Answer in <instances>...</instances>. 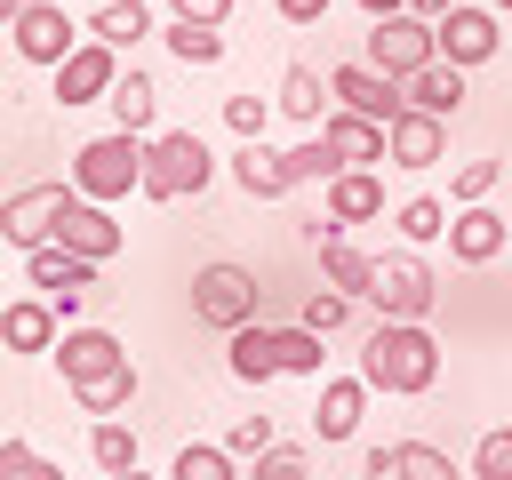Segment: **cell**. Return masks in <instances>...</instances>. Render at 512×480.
<instances>
[{
  "instance_id": "1",
  "label": "cell",
  "mask_w": 512,
  "mask_h": 480,
  "mask_svg": "<svg viewBox=\"0 0 512 480\" xmlns=\"http://www.w3.org/2000/svg\"><path fill=\"white\" fill-rule=\"evenodd\" d=\"M360 376H368V392H384V400L432 392V384H440V344H432V328H424V320H376V336H368V352H360Z\"/></svg>"
},
{
  "instance_id": "2",
  "label": "cell",
  "mask_w": 512,
  "mask_h": 480,
  "mask_svg": "<svg viewBox=\"0 0 512 480\" xmlns=\"http://www.w3.org/2000/svg\"><path fill=\"white\" fill-rule=\"evenodd\" d=\"M144 144H152V136H120V128L88 136V144L72 152V192H80V200H96V208H112V200L144 192Z\"/></svg>"
},
{
  "instance_id": "3",
  "label": "cell",
  "mask_w": 512,
  "mask_h": 480,
  "mask_svg": "<svg viewBox=\"0 0 512 480\" xmlns=\"http://www.w3.org/2000/svg\"><path fill=\"white\" fill-rule=\"evenodd\" d=\"M216 176V152L192 136V128H160L144 144V200H184V192H208Z\"/></svg>"
},
{
  "instance_id": "4",
  "label": "cell",
  "mask_w": 512,
  "mask_h": 480,
  "mask_svg": "<svg viewBox=\"0 0 512 480\" xmlns=\"http://www.w3.org/2000/svg\"><path fill=\"white\" fill-rule=\"evenodd\" d=\"M256 304H264V288H256L248 264H200V272H192V320H200V328L232 336V328L256 320Z\"/></svg>"
},
{
  "instance_id": "5",
  "label": "cell",
  "mask_w": 512,
  "mask_h": 480,
  "mask_svg": "<svg viewBox=\"0 0 512 480\" xmlns=\"http://www.w3.org/2000/svg\"><path fill=\"white\" fill-rule=\"evenodd\" d=\"M384 320H432V304H440V272L416 256V248H392V256H376V296H368Z\"/></svg>"
},
{
  "instance_id": "6",
  "label": "cell",
  "mask_w": 512,
  "mask_h": 480,
  "mask_svg": "<svg viewBox=\"0 0 512 480\" xmlns=\"http://www.w3.org/2000/svg\"><path fill=\"white\" fill-rule=\"evenodd\" d=\"M360 64H376V72H392V80H416L424 64H440V24H424V16H384V24H368V56Z\"/></svg>"
},
{
  "instance_id": "7",
  "label": "cell",
  "mask_w": 512,
  "mask_h": 480,
  "mask_svg": "<svg viewBox=\"0 0 512 480\" xmlns=\"http://www.w3.org/2000/svg\"><path fill=\"white\" fill-rule=\"evenodd\" d=\"M80 208V192L72 184H32V192H16L8 208H0V232H8V248H56V232H64V216Z\"/></svg>"
},
{
  "instance_id": "8",
  "label": "cell",
  "mask_w": 512,
  "mask_h": 480,
  "mask_svg": "<svg viewBox=\"0 0 512 480\" xmlns=\"http://www.w3.org/2000/svg\"><path fill=\"white\" fill-rule=\"evenodd\" d=\"M8 32H16V56H24V64H48V72H56V64H72V56L88 48V24H72L56 0H32Z\"/></svg>"
},
{
  "instance_id": "9",
  "label": "cell",
  "mask_w": 512,
  "mask_h": 480,
  "mask_svg": "<svg viewBox=\"0 0 512 480\" xmlns=\"http://www.w3.org/2000/svg\"><path fill=\"white\" fill-rule=\"evenodd\" d=\"M328 96H336V112H360V120H376V128H392V120L408 112L400 80L376 72V64H336V72H328Z\"/></svg>"
},
{
  "instance_id": "10",
  "label": "cell",
  "mask_w": 512,
  "mask_h": 480,
  "mask_svg": "<svg viewBox=\"0 0 512 480\" xmlns=\"http://www.w3.org/2000/svg\"><path fill=\"white\" fill-rule=\"evenodd\" d=\"M24 280H32V288L64 312V328H72V312H80V304H88V288H96V264H88V256H72V248H32V256H24Z\"/></svg>"
},
{
  "instance_id": "11",
  "label": "cell",
  "mask_w": 512,
  "mask_h": 480,
  "mask_svg": "<svg viewBox=\"0 0 512 480\" xmlns=\"http://www.w3.org/2000/svg\"><path fill=\"white\" fill-rule=\"evenodd\" d=\"M56 368H64V384L80 392V384H104V376H120L128 368V344L112 336V328H64V344L48 352Z\"/></svg>"
},
{
  "instance_id": "12",
  "label": "cell",
  "mask_w": 512,
  "mask_h": 480,
  "mask_svg": "<svg viewBox=\"0 0 512 480\" xmlns=\"http://www.w3.org/2000/svg\"><path fill=\"white\" fill-rule=\"evenodd\" d=\"M504 48V16L488 8V0H464L448 24H440V56L456 64V72H472V64H488Z\"/></svg>"
},
{
  "instance_id": "13",
  "label": "cell",
  "mask_w": 512,
  "mask_h": 480,
  "mask_svg": "<svg viewBox=\"0 0 512 480\" xmlns=\"http://www.w3.org/2000/svg\"><path fill=\"white\" fill-rule=\"evenodd\" d=\"M112 88H120V56L104 40H88L72 64H56V104H112Z\"/></svg>"
},
{
  "instance_id": "14",
  "label": "cell",
  "mask_w": 512,
  "mask_h": 480,
  "mask_svg": "<svg viewBox=\"0 0 512 480\" xmlns=\"http://www.w3.org/2000/svg\"><path fill=\"white\" fill-rule=\"evenodd\" d=\"M56 248H72V256H88V264H112V256L128 248V224H120L112 208H96V200H80V208L64 216V232H56Z\"/></svg>"
},
{
  "instance_id": "15",
  "label": "cell",
  "mask_w": 512,
  "mask_h": 480,
  "mask_svg": "<svg viewBox=\"0 0 512 480\" xmlns=\"http://www.w3.org/2000/svg\"><path fill=\"white\" fill-rule=\"evenodd\" d=\"M368 480H464V472L432 440H392V448H368Z\"/></svg>"
},
{
  "instance_id": "16",
  "label": "cell",
  "mask_w": 512,
  "mask_h": 480,
  "mask_svg": "<svg viewBox=\"0 0 512 480\" xmlns=\"http://www.w3.org/2000/svg\"><path fill=\"white\" fill-rule=\"evenodd\" d=\"M384 144H392L384 168H440V152H448V120H432V112H400V120L384 128Z\"/></svg>"
},
{
  "instance_id": "17",
  "label": "cell",
  "mask_w": 512,
  "mask_h": 480,
  "mask_svg": "<svg viewBox=\"0 0 512 480\" xmlns=\"http://www.w3.org/2000/svg\"><path fill=\"white\" fill-rule=\"evenodd\" d=\"M0 336H8V352H56L64 344V312L48 296H16L0 312Z\"/></svg>"
},
{
  "instance_id": "18",
  "label": "cell",
  "mask_w": 512,
  "mask_h": 480,
  "mask_svg": "<svg viewBox=\"0 0 512 480\" xmlns=\"http://www.w3.org/2000/svg\"><path fill=\"white\" fill-rule=\"evenodd\" d=\"M360 416H368V376H328L320 384V408H312V432L336 448V440L360 432Z\"/></svg>"
},
{
  "instance_id": "19",
  "label": "cell",
  "mask_w": 512,
  "mask_h": 480,
  "mask_svg": "<svg viewBox=\"0 0 512 480\" xmlns=\"http://www.w3.org/2000/svg\"><path fill=\"white\" fill-rule=\"evenodd\" d=\"M320 136H328V152H336L344 168H384V160H392L384 128H376V120H360V112H328V120H320Z\"/></svg>"
},
{
  "instance_id": "20",
  "label": "cell",
  "mask_w": 512,
  "mask_h": 480,
  "mask_svg": "<svg viewBox=\"0 0 512 480\" xmlns=\"http://www.w3.org/2000/svg\"><path fill=\"white\" fill-rule=\"evenodd\" d=\"M232 184H240L248 200H288V192H296V168H288V152H272V144H240V152H232Z\"/></svg>"
},
{
  "instance_id": "21",
  "label": "cell",
  "mask_w": 512,
  "mask_h": 480,
  "mask_svg": "<svg viewBox=\"0 0 512 480\" xmlns=\"http://www.w3.org/2000/svg\"><path fill=\"white\" fill-rule=\"evenodd\" d=\"M320 216H328V224H344V232H352V224H376V216H384V176H376V168L336 176V184H328V200H320Z\"/></svg>"
},
{
  "instance_id": "22",
  "label": "cell",
  "mask_w": 512,
  "mask_h": 480,
  "mask_svg": "<svg viewBox=\"0 0 512 480\" xmlns=\"http://www.w3.org/2000/svg\"><path fill=\"white\" fill-rule=\"evenodd\" d=\"M504 240H512V224L496 208H456V224H448V256L456 264H496Z\"/></svg>"
},
{
  "instance_id": "23",
  "label": "cell",
  "mask_w": 512,
  "mask_h": 480,
  "mask_svg": "<svg viewBox=\"0 0 512 480\" xmlns=\"http://www.w3.org/2000/svg\"><path fill=\"white\" fill-rule=\"evenodd\" d=\"M320 280H328L336 296L368 304V296H376V256L352 248V232H336V240H320Z\"/></svg>"
},
{
  "instance_id": "24",
  "label": "cell",
  "mask_w": 512,
  "mask_h": 480,
  "mask_svg": "<svg viewBox=\"0 0 512 480\" xmlns=\"http://www.w3.org/2000/svg\"><path fill=\"white\" fill-rule=\"evenodd\" d=\"M400 96H408V112H432V120H456L464 112V72L440 56V64H424L416 80H400Z\"/></svg>"
},
{
  "instance_id": "25",
  "label": "cell",
  "mask_w": 512,
  "mask_h": 480,
  "mask_svg": "<svg viewBox=\"0 0 512 480\" xmlns=\"http://www.w3.org/2000/svg\"><path fill=\"white\" fill-rule=\"evenodd\" d=\"M224 368H232L240 384H256V392H264V384L280 376V344H272V328H256V320H248V328H232V336H224Z\"/></svg>"
},
{
  "instance_id": "26",
  "label": "cell",
  "mask_w": 512,
  "mask_h": 480,
  "mask_svg": "<svg viewBox=\"0 0 512 480\" xmlns=\"http://www.w3.org/2000/svg\"><path fill=\"white\" fill-rule=\"evenodd\" d=\"M144 32H152V8H144V0H104V8L88 16V40H104L112 56H120V48H136Z\"/></svg>"
},
{
  "instance_id": "27",
  "label": "cell",
  "mask_w": 512,
  "mask_h": 480,
  "mask_svg": "<svg viewBox=\"0 0 512 480\" xmlns=\"http://www.w3.org/2000/svg\"><path fill=\"white\" fill-rule=\"evenodd\" d=\"M272 104H280L288 120H304V128L320 136V120H328V112H320V104H328V80H320L312 64H288V72H280V96H272Z\"/></svg>"
},
{
  "instance_id": "28",
  "label": "cell",
  "mask_w": 512,
  "mask_h": 480,
  "mask_svg": "<svg viewBox=\"0 0 512 480\" xmlns=\"http://www.w3.org/2000/svg\"><path fill=\"white\" fill-rule=\"evenodd\" d=\"M152 112H160V88H152L144 72H120V88H112V128H120V136H160Z\"/></svg>"
},
{
  "instance_id": "29",
  "label": "cell",
  "mask_w": 512,
  "mask_h": 480,
  "mask_svg": "<svg viewBox=\"0 0 512 480\" xmlns=\"http://www.w3.org/2000/svg\"><path fill=\"white\" fill-rule=\"evenodd\" d=\"M392 224H400V240H408V248H432V240H448L456 208H448V200H432V192H416V200H400V208H392Z\"/></svg>"
},
{
  "instance_id": "30",
  "label": "cell",
  "mask_w": 512,
  "mask_h": 480,
  "mask_svg": "<svg viewBox=\"0 0 512 480\" xmlns=\"http://www.w3.org/2000/svg\"><path fill=\"white\" fill-rule=\"evenodd\" d=\"M136 392H144V376H136V360H128L120 376H104V384H80L72 400H80V416H88V424H104V416H120V408H136Z\"/></svg>"
},
{
  "instance_id": "31",
  "label": "cell",
  "mask_w": 512,
  "mask_h": 480,
  "mask_svg": "<svg viewBox=\"0 0 512 480\" xmlns=\"http://www.w3.org/2000/svg\"><path fill=\"white\" fill-rule=\"evenodd\" d=\"M88 456H96V472H104V480H120V472H136V424H120V416H104V424H88Z\"/></svg>"
},
{
  "instance_id": "32",
  "label": "cell",
  "mask_w": 512,
  "mask_h": 480,
  "mask_svg": "<svg viewBox=\"0 0 512 480\" xmlns=\"http://www.w3.org/2000/svg\"><path fill=\"white\" fill-rule=\"evenodd\" d=\"M160 40H168V56H176L184 72H208V64H224V32H208V24H168Z\"/></svg>"
},
{
  "instance_id": "33",
  "label": "cell",
  "mask_w": 512,
  "mask_h": 480,
  "mask_svg": "<svg viewBox=\"0 0 512 480\" xmlns=\"http://www.w3.org/2000/svg\"><path fill=\"white\" fill-rule=\"evenodd\" d=\"M232 464H240V456H232L224 440H184L176 464H168V480H232Z\"/></svg>"
},
{
  "instance_id": "34",
  "label": "cell",
  "mask_w": 512,
  "mask_h": 480,
  "mask_svg": "<svg viewBox=\"0 0 512 480\" xmlns=\"http://www.w3.org/2000/svg\"><path fill=\"white\" fill-rule=\"evenodd\" d=\"M272 344H280V376H320V360H328V336H312L304 320L272 328Z\"/></svg>"
},
{
  "instance_id": "35",
  "label": "cell",
  "mask_w": 512,
  "mask_h": 480,
  "mask_svg": "<svg viewBox=\"0 0 512 480\" xmlns=\"http://www.w3.org/2000/svg\"><path fill=\"white\" fill-rule=\"evenodd\" d=\"M288 168H296V184H320V192H328L336 176H352V168L328 152V136H304V144H288Z\"/></svg>"
},
{
  "instance_id": "36",
  "label": "cell",
  "mask_w": 512,
  "mask_h": 480,
  "mask_svg": "<svg viewBox=\"0 0 512 480\" xmlns=\"http://www.w3.org/2000/svg\"><path fill=\"white\" fill-rule=\"evenodd\" d=\"M496 176H504V160H464V168L448 176V208H488Z\"/></svg>"
},
{
  "instance_id": "37",
  "label": "cell",
  "mask_w": 512,
  "mask_h": 480,
  "mask_svg": "<svg viewBox=\"0 0 512 480\" xmlns=\"http://www.w3.org/2000/svg\"><path fill=\"white\" fill-rule=\"evenodd\" d=\"M224 448H232L240 464H256V456H272V448H280V424H272V416H240V424L224 432Z\"/></svg>"
},
{
  "instance_id": "38",
  "label": "cell",
  "mask_w": 512,
  "mask_h": 480,
  "mask_svg": "<svg viewBox=\"0 0 512 480\" xmlns=\"http://www.w3.org/2000/svg\"><path fill=\"white\" fill-rule=\"evenodd\" d=\"M0 480H64V464H48V456H32V440H0Z\"/></svg>"
},
{
  "instance_id": "39",
  "label": "cell",
  "mask_w": 512,
  "mask_h": 480,
  "mask_svg": "<svg viewBox=\"0 0 512 480\" xmlns=\"http://www.w3.org/2000/svg\"><path fill=\"white\" fill-rule=\"evenodd\" d=\"M280 104H264V96H224V128L240 136V144H264V120H272Z\"/></svg>"
},
{
  "instance_id": "40",
  "label": "cell",
  "mask_w": 512,
  "mask_h": 480,
  "mask_svg": "<svg viewBox=\"0 0 512 480\" xmlns=\"http://www.w3.org/2000/svg\"><path fill=\"white\" fill-rule=\"evenodd\" d=\"M344 320H352V296H336V288H312V296H304V328H312V336H336Z\"/></svg>"
},
{
  "instance_id": "41",
  "label": "cell",
  "mask_w": 512,
  "mask_h": 480,
  "mask_svg": "<svg viewBox=\"0 0 512 480\" xmlns=\"http://www.w3.org/2000/svg\"><path fill=\"white\" fill-rule=\"evenodd\" d=\"M472 480H512V432H480V448H472Z\"/></svg>"
},
{
  "instance_id": "42",
  "label": "cell",
  "mask_w": 512,
  "mask_h": 480,
  "mask_svg": "<svg viewBox=\"0 0 512 480\" xmlns=\"http://www.w3.org/2000/svg\"><path fill=\"white\" fill-rule=\"evenodd\" d=\"M256 480H312V456H304V448H288V440H280V448H272V456H256Z\"/></svg>"
},
{
  "instance_id": "43",
  "label": "cell",
  "mask_w": 512,
  "mask_h": 480,
  "mask_svg": "<svg viewBox=\"0 0 512 480\" xmlns=\"http://www.w3.org/2000/svg\"><path fill=\"white\" fill-rule=\"evenodd\" d=\"M168 16H176V24H208V32H224L232 0H168Z\"/></svg>"
},
{
  "instance_id": "44",
  "label": "cell",
  "mask_w": 512,
  "mask_h": 480,
  "mask_svg": "<svg viewBox=\"0 0 512 480\" xmlns=\"http://www.w3.org/2000/svg\"><path fill=\"white\" fill-rule=\"evenodd\" d=\"M272 8H280V16H288V24H320V16H328V8H336V0H272Z\"/></svg>"
},
{
  "instance_id": "45",
  "label": "cell",
  "mask_w": 512,
  "mask_h": 480,
  "mask_svg": "<svg viewBox=\"0 0 512 480\" xmlns=\"http://www.w3.org/2000/svg\"><path fill=\"white\" fill-rule=\"evenodd\" d=\"M464 0H408V16H424V24H448Z\"/></svg>"
},
{
  "instance_id": "46",
  "label": "cell",
  "mask_w": 512,
  "mask_h": 480,
  "mask_svg": "<svg viewBox=\"0 0 512 480\" xmlns=\"http://www.w3.org/2000/svg\"><path fill=\"white\" fill-rule=\"evenodd\" d=\"M368 8V24H384V16H408V0H360Z\"/></svg>"
},
{
  "instance_id": "47",
  "label": "cell",
  "mask_w": 512,
  "mask_h": 480,
  "mask_svg": "<svg viewBox=\"0 0 512 480\" xmlns=\"http://www.w3.org/2000/svg\"><path fill=\"white\" fill-rule=\"evenodd\" d=\"M120 480H160V472H144V464H136V472H120Z\"/></svg>"
},
{
  "instance_id": "48",
  "label": "cell",
  "mask_w": 512,
  "mask_h": 480,
  "mask_svg": "<svg viewBox=\"0 0 512 480\" xmlns=\"http://www.w3.org/2000/svg\"><path fill=\"white\" fill-rule=\"evenodd\" d=\"M488 8H496V16H512V0H488Z\"/></svg>"
}]
</instances>
